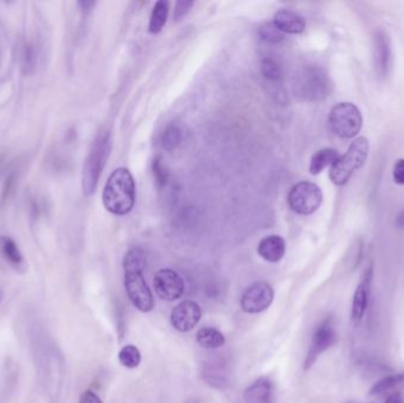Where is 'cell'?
<instances>
[{
  "label": "cell",
  "instance_id": "ac0fdd59",
  "mask_svg": "<svg viewBox=\"0 0 404 403\" xmlns=\"http://www.w3.org/2000/svg\"><path fill=\"white\" fill-rule=\"evenodd\" d=\"M0 252L3 257L17 270L25 268V261L21 250L18 248L17 244L10 236H0Z\"/></svg>",
  "mask_w": 404,
  "mask_h": 403
},
{
  "label": "cell",
  "instance_id": "1f68e13d",
  "mask_svg": "<svg viewBox=\"0 0 404 403\" xmlns=\"http://www.w3.org/2000/svg\"><path fill=\"white\" fill-rule=\"evenodd\" d=\"M80 403H103L94 390L87 389L80 397Z\"/></svg>",
  "mask_w": 404,
  "mask_h": 403
},
{
  "label": "cell",
  "instance_id": "ba28073f",
  "mask_svg": "<svg viewBox=\"0 0 404 403\" xmlns=\"http://www.w3.org/2000/svg\"><path fill=\"white\" fill-rule=\"evenodd\" d=\"M124 288L136 309L141 313H150L154 309V295L147 284L143 272H124Z\"/></svg>",
  "mask_w": 404,
  "mask_h": 403
},
{
  "label": "cell",
  "instance_id": "603a6c76",
  "mask_svg": "<svg viewBox=\"0 0 404 403\" xmlns=\"http://www.w3.org/2000/svg\"><path fill=\"white\" fill-rule=\"evenodd\" d=\"M147 265V257L144 251L139 247H134L127 252L123 259L124 272L144 271Z\"/></svg>",
  "mask_w": 404,
  "mask_h": 403
},
{
  "label": "cell",
  "instance_id": "44dd1931",
  "mask_svg": "<svg viewBox=\"0 0 404 403\" xmlns=\"http://www.w3.org/2000/svg\"><path fill=\"white\" fill-rule=\"evenodd\" d=\"M39 49L35 43L25 42L21 46V66L25 75L35 73L38 66Z\"/></svg>",
  "mask_w": 404,
  "mask_h": 403
},
{
  "label": "cell",
  "instance_id": "277c9868",
  "mask_svg": "<svg viewBox=\"0 0 404 403\" xmlns=\"http://www.w3.org/2000/svg\"><path fill=\"white\" fill-rule=\"evenodd\" d=\"M329 125L332 132L341 139H352L357 136L363 127V117L355 105L341 102L330 112Z\"/></svg>",
  "mask_w": 404,
  "mask_h": 403
},
{
  "label": "cell",
  "instance_id": "f1b7e54d",
  "mask_svg": "<svg viewBox=\"0 0 404 403\" xmlns=\"http://www.w3.org/2000/svg\"><path fill=\"white\" fill-rule=\"evenodd\" d=\"M153 174L155 180H156V184L162 187L164 184H167L168 174L164 168L162 161H161L160 157H156L153 162Z\"/></svg>",
  "mask_w": 404,
  "mask_h": 403
},
{
  "label": "cell",
  "instance_id": "4dcf8cb0",
  "mask_svg": "<svg viewBox=\"0 0 404 403\" xmlns=\"http://www.w3.org/2000/svg\"><path fill=\"white\" fill-rule=\"evenodd\" d=\"M393 177H394V181L396 184L404 186V159L396 161L394 171H393Z\"/></svg>",
  "mask_w": 404,
  "mask_h": 403
},
{
  "label": "cell",
  "instance_id": "4316f807",
  "mask_svg": "<svg viewBox=\"0 0 404 403\" xmlns=\"http://www.w3.org/2000/svg\"><path fill=\"white\" fill-rule=\"evenodd\" d=\"M259 36L264 42L278 44L284 39V33L273 23H266L259 28Z\"/></svg>",
  "mask_w": 404,
  "mask_h": 403
},
{
  "label": "cell",
  "instance_id": "ffe728a7",
  "mask_svg": "<svg viewBox=\"0 0 404 403\" xmlns=\"http://www.w3.org/2000/svg\"><path fill=\"white\" fill-rule=\"evenodd\" d=\"M196 342L201 347L214 350V349H219V347H223L225 343H226V340H225L223 333L216 329V328L206 327L201 328L198 331Z\"/></svg>",
  "mask_w": 404,
  "mask_h": 403
},
{
  "label": "cell",
  "instance_id": "5bb4252c",
  "mask_svg": "<svg viewBox=\"0 0 404 403\" xmlns=\"http://www.w3.org/2000/svg\"><path fill=\"white\" fill-rule=\"evenodd\" d=\"M286 252V243L280 236H265L258 245V253L264 261L269 263H278L282 261Z\"/></svg>",
  "mask_w": 404,
  "mask_h": 403
},
{
  "label": "cell",
  "instance_id": "e0dca14e",
  "mask_svg": "<svg viewBox=\"0 0 404 403\" xmlns=\"http://www.w3.org/2000/svg\"><path fill=\"white\" fill-rule=\"evenodd\" d=\"M202 377L207 384L216 389L225 390L230 386L228 372L221 362L206 363L202 370Z\"/></svg>",
  "mask_w": 404,
  "mask_h": 403
},
{
  "label": "cell",
  "instance_id": "9c48e42d",
  "mask_svg": "<svg viewBox=\"0 0 404 403\" xmlns=\"http://www.w3.org/2000/svg\"><path fill=\"white\" fill-rule=\"evenodd\" d=\"M275 299V290L267 282L253 283L241 295V310L246 313H260L269 309Z\"/></svg>",
  "mask_w": 404,
  "mask_h": 403
},
{
  "label": "cell",
  "instance_id": "cb8c5ba5",
  "mask_svg": "<svg viewBox=\"0 0 404 403\" xmlns=\"http://www.w3.org/2000/svg\"><path fill=\"white\" fill-rule=\"evenodd\" d=\"M403 384L404 372L388 375L373 384V388L370 389V395H380V394L387 393V392H390V390L403 386Z\"/></svg>",
  "mask_w": 404,
  "mask_h": 403
},
{
  "label": "cell",
  "instance_id": "d6a6232c",
  "mask_svg": "<svg viewBox=\"0 0 404 403\" xmlns=\"http://www.w3.org/2000/svg\"><path fill=\"white\" fill-rule=\"evenodd\" d=\"M77 4H78V6L83 12H90L92 10V7L96 5L95 1H78Z\"/></svg>",
  "mask_w": 404,
  "mask_h": 403
},
{
  "label": "cell",
  "instance_id": "7c38bea8",
  "mask_svg": "<svg viewBox=\"0 0 404 403\" xmlns=\"http://www.w3.org/2000/svg\"><path fill=\"white\" fill-rule=\"evenodd\" d=\"M373 265L366 268L363 275L361 282L356 288L354 300H352L351 317L354 323L359 324L362 322L363 317L366 315V309L369 305L370 290L373 283Z\"/></svg>",
  "mask_w": 404,
  "mask_h": 403
},
{
  "label": "cell",
  "instance_id": "52a82bcc",
  "mask_svg": "<svg viewBox=\"0 0 404 403\" xmlns=\"http://www.w3.org/2000/svg\"><path fill=\"white\" fill-rule=\"evenodd\" d=\"M336 342H337V334L334 327V320L331 317H328L321 320L312 335L310 347L304 361V370H309L316 363L318 357L335 345Z\"/></svg>",
  "mask_w": 404,
  "mask_h": 403
},
{
  "label": "cell",
  "instance_id": "6da1fadb",
  "mask_svg": "<svg viewBox=\"0 0 404 403\" xmlns=\"http://www.w3.org/2000/svg\"><path fill=\"white\" fill-rule=\"evenodd\" d=\"M102 200L105 209L115 216H126L133 209L136 184L129 169L117 168L112 172L105 184Z\"/></svg>",
  "mask_w": 404,
  "mask_h": 403
},
{
  "label": "cell",
  "instance_id": "2e32d148",
  "mask_svg": "<svg viewBox=\"0 0 404 403\" xmlns=\"http://www.w3.org/2000/svg\"><path fill=\"white\" fill-rule=\"evenodd\" d=\"M373 53L377 73L380 76H386L390 68L391 51L387 35L383 31H378L375 36Z\"/></svg>",
  "mask_w": 404,
  "mask_h": 403
},
{
  "label": "cell",
  "instance_id": "f546056e",
  "mask_svg": "<svg viewBox=\"0 0 404 403\" xmlns=\"http://www.w3.org/2000/svg\"><path fill=\"white\" fill-rule=\"evenodd\" d=\"M193 5H194L193 1H178L176 5H175V21H181L182 18H185L189 14V11L192 9Z\"/></svg>",
  "mask_w": 404,
  "mask_h": 403
},
{
  "label": "cell",
  "instance_id": "30bf717a",
  "mask_svg": "<svg viewBox=\"0 0 404 403\" xmlns=\"http://www.w3.org/2000/svg\"><path fill=\"white\" fill-rule=\"evenodd\" d=\"M154 288L161 299L174 302L185 293V282L174 270L161 268L154 276Z\"/></svg>",
  "mask_w": 404,
  "mask_h": 403
},
{
  "label": "cell",
  "instance_id": "4fadbf2b",
  "mask_svg": "<svg viewBox=\"0 0 404 403\" xmlns=\"http://www.w3.org/2000/svg\"><path fill=\"white\" fill-rule=\"evenodd\" d=\"M245 403H275V388L271 380L260 377L244 393Z\"/></svg>",
  "mask_w": 404,
  "mask_h": 403
},
{
  "label": "cell",
  "instance_id": "8992f818",
  "mask_svg": "<svg viewBox=\"0 0 404 403\" xmlns=\"http://www.w3.org/2000/svg\"><path fill=\"white\" fill-rule=\"evenodd\" d=\"M328 75L319 68H309L300 75L297 84L298 94L307 101H319L330 93Z\"/></svg>",
  "mask_w": 404,
  "mask_h": 403
},
{
  "label": "cell",
  "instance_id": "9a60e30c",
  "mask_svg": "<svg viewBox=\"0 0 404 403\" xmlns=\"http://www.w3.org/2000/svg\"><path fill=\"white\" fill-rule=\"evenodd\" d=\"M273 24L285 35H298L307 28V21L300 14L293 11L280 10L275 14Z\"/></svg>",
  "mask_w": 404,
  "mask_h": 403
},
{
  "label": "cell",
  "instance_id": "d4e9b609",
  "mask_svg": "<svg viewBox=\"0 0 404 403\" xmlns=\"http://www.w3.org/2000/svg\"><path fill=\"white\" fill-rule=\"evenodd\" d=\"M141 352L139 349L133 345H124L119 350V361L123 367L128 369L137 368L141 363Z\"/></svg>",
  "mask_w": 404,
  "mask_h": 403
},
{
  "label": "cell",
  "instance_id": "e575fe53",
  "mask_svg": "<svg viewBox=\"0 0 404 403\" xmlns=\"http://www.w3.org/2000/svg\"><path fill=\"white\" fill-rule=\"evenodd\" d=\"M396 225L400 229H404V209L398 214V219H396Z\"/></svg>",
  "mask_w": 404,
  "mask_h": 403
},
{
  "label": "cell",
  "instance_id": "83f0119b",
  "mask_svg": "<svg viewBox=\"0 0 404 403\" xmlns=\"http://www.w3.org/2000/svg\"><path fill=\"white\" fill-rule=\"evenodd\" d=\"M260 69H262V73L266 80H271V82H275L282 77V69H280L278 63L273 59H264L262 66H260Z\"/></svg>",
  "mask_w": 404,
  "mask_h": 403
},
{
  "label": "cell",
  "instance_id": "7a4b0ae2",
  "mask_svg": "<svg viewBox=\"0 0 404 403\" xmlns=\"http://www.w3.org/2000/svg\"><path fill=\"white\" fill-rule=\"evenodd\" d=\"M110 152V135L102 132L95 140L90 152L87 154L82 173V188L85 195L94 194L97 188L98 180Z\"/></svg>",
  "mask_w": 404,
  "mask_h": 403
},
{
  "label": "cell",
  "instance_id": "836d02e7",
  "mask_svg": "<svg viewBox=\"0 0 404 403\" xmlns=\"http://www.w3.org/2000/svg\"><path fill=\"white\" fill-rule=\"evenodd\" d=\"M384 403H404L403 397L400 394H391Z\"/></svg>",
  "mask_w": 404,
  "mask_h": 403
},
{
  "label": "cell",
  "instance_id": "d590c367",
  "mask_svg": "<svg viewBox=\"0 0 404 403\" xmlns=\"http://www.w3.org/2000/svg\"><path fill=\"white\" fill-rule=\"evenodd\" d=\"M0 57H1V46H0Z\"/></svg>",
  "mask_w": 404,
  "mask_h": 403
},
{
  "label": "cell",
  "instance_id": "d6986e66",
  "mask_svg": "<svg viewBox=\"0 0 404 403\" xmlns=\"http://www.w3.org/2000/svg\"><path fill=\"white\" fill-rule=\"evenodd\" d=\"M339 157L341 155L338 154L337 150L332 148L318 150L317 153L314 154V157H311L310 168H309L310 173L314 175L321 173L325 168L331 167Z\"/></svg>",
  "mask_w": 404,
  "mask_h": 403
},
{
  "label": "cell",
  "instance_id": "7402d4cb",
  "mask_svg": "<svg viewBox=\"0 0 404 403\" xmlns=\"http://www.w3.org/2000/svg\"><path fill=\"white\" fill-rule=\"evenodd\" d=\"M168 12H169V4L164 0H160L154 5L152 16L149 21L150 33H159L167 23Z\"/></svg>",
  "mask_w": 404,
  "mask_h": 403
},
{
  "label": "cell",
  "instance_id": "3957f363",
  "mask_svg": "<svg viewBox=\"0 0 404 403\" xmlns=\"http://www.w3.org/2000/svg\"><path fill=\"white\" fill-rule=\"evenodd\" d=\"M369 155V141L358 137L349 147L348 152L338 157L330 168V179L337 186H344L351 179L354 172L362 168Z\"/></svg>",
  "mask_w": 404,
  "mask_h": 403
},
{
  "label": "cell",
  "instance_id": "484cf974",
  "mask_svg": "<svg viewBox=\"0 0 404 403\" xmlns=\"http://www.w3.org/2000/svg\"><path fill=\"white\" fill-rule=\"evenodd\" d=\"M182 130L176 125H168L161 136V145L166 150H174L182 141Z\"/></svg>",
  "mask_w": 404,
  "mask_h": 403
},
{
  "label": "cell",
  "instance_id": "8fae6325",
  "mask_svg": "<svg viewBox=\"0 0 404 403\" xmlns=\"http://www.w3.org/2000/svg\"><path fill=\"white\" fill-rule=\"evenodd\" d=\"M201 316V308L198 303L194 300H184L171 311V323L175 330L188 333L199 323Z\"/></svg>",
  "mask_w": 404,
  "mask_h": 403
},
{
  "label": "cell",
  "instance_id": "5b68a950",
  "mask_svg": "<svg viewBox=\"0 0 404 403\" xmlns=\"http://www.w3.org/2000/svg\"><path fill=\"white\" fill-rule=\"evenodd\" d=\"M321 202L323 193L321 188L310 181H302L294 184L287 195L289 209L302 216H310L316 212Z\"/></svg>",
  "mask_w": 404,
  "mask_h": 403
}]
</instances>
